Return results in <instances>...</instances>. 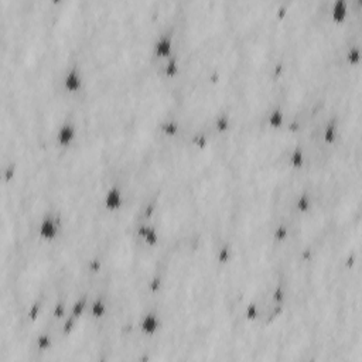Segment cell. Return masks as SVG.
<instances>
[{
  "instance_id": "cell-23",
  "label": "cell",
  "mask_w": 362,
  "mask_h": 362,
  "mask_svg": "<svg viewBox=\"0 0 362 362\" xmlns=\"http://www.w3.org/2000/svg\"><path fill=\"white\" fill-rule=\"evenodd\" d=\"M159 239H160V233H159L157 228H154V227H150V225H149V228H147L146 233H144V236H143L144 243L149 245V246H156V245L159 243Z\"/></svg>"
},
{
  "instance_id": "cell-7",
  "label": "cell",
  "mask_w": 362,
  "mask_h": 362,
  "mask_svg": "<svg viewBox=\"0 0 362 362\" xmlns=\"http://www.w3.org/2000/svg\"><path fill=\"white\" fill-rule=\"evenodd\" d=\"M108 313V304L106 300L103 297H95L91 303H89L88 310L85 313L87 317L95 318V320H100L106 316Z\"/></svg>"
},
{
  "instance_id": "cell-25",
  "label": "cell",
  "mask_w": 362,
  "mask_h": 362,
  "mask_svg": "<svg viewBox=\"0 0 362 362\" xmlns=\"http://www.w3.org/2000/svg\"><path fill=\"white\" fill-rule=\"evenodd\" d=\"M289 235H290V230H289V228L286 227L285 224L276 225L273 233H272V236H273V239L276 242H285L289 238Z\"/></svg>"
},
{
  "instance_id": "cell-22",
  "label": "cell",
  "mask_w": 362,
  "mask_h": 362,
  "mask_svg": "<svg viewBox=\"0 0 362 362\" xmlns=\"http://www.w3.org/2000/svg\"><path fill=\"white\" fill-rule=\"evenodd\" d=\"M162 287H163V276L159 273L153 274L149 279V282H147V290L152 295H156V293H159L162 290Z\"/></svg>"
},
{
  "instance_id": "cell-28",
  "label": "cell",
  "mask_w": 362,
  "mask_h": 362,
  "mask_svg": "<svg viewBox=\"0 0 362 362\" xmlns=\"http://www.w3.org/2000/svg\"><path fill=\"white\" fill-rule=\"evenodd\" d=\"M270 298H272L273 304H282V303H285L286 298L285 287L280 285L274 286L273 290H272V295H270Z\"/></svg>"
},
{
  "instance_id": "cell-16",
  "label": "cell",
  "mask_w": 362,
  "mask_h": 362,
  "mask_svg": "<svg viewBox=\"0 0 362 362\" xmlns=\"http://www.w3.org/2000/svg\"><path fill=\"white\" fill-rule=\"evenodd\" d=\"M180 74V61L177 55L173 53V57L165 61V77L168 79H174Z\"/></svg>"
},
{
  "instance_id": "cell-20",
  "label": "cell",
  "mask_w": 362,
  "mask_h": 362,
  "mask_svg": "<svg viewBox=\"0 0 362 362\" xmlns=\"http://www.w3.org/2000/svg\"><path fill=\"white\" fill-rule=\"evenodd\" d=\"M345 61L352 66H361V47H350L347 51H345Z\"/></svg>"
},
{
  "instance_id": "cell-9",
  "label": "cell",
  "mask_w": 362,
  "mask_h": 362,
  "mask_svg": "<svg viewBox=\"0 0 362 362\" xmlns=\"http://www.w3.org/2000/svg\"><path fill=\"white\" fill-rule=\"evenodd\" d=\"M34 345H35V354L47 352L48 350H51L53 345H54V337L48 331H41V332L37 334V337L34 340ZM35 354H34V357H35Z\"/></svg>"
},
{
  "instance_id": "cell-12",
  "label": "cell",
  "mask_w": 362,
  "mask_h": 362,
  "mask_svg": "<svg viewBox=\"0 0 362 362\" xmlns=\"http://www.w3.org/2000/svg\"><path fill=\"white\" fill-rule=\"evenodd\" d=\"M287 162H289V165L295 170H300L303 168L304 165H306V153L301 147H296L293 149L290 153H289V157H287Z\"/></svg>"
},
{
  "instance_id": "cell-24",
  "label": "cell",
  "mask_w": 362,
  "mask_h": 362,
  "mask_svg": "<svg viewBox=\"0 0 362 362\" xmlns=\"http://www.w3.org/2000/svg\"><path fill=\"white\" fill-rule=\"evenodd\" d=\"M77 327V318L72 316H66L63 321V327H61V337H68L74 332V329ZM60 337V338H61Z\"/></svg>"
},
{
  "instance_id": "cell-21",
  "label": "cell",
  "mask_w": 362,
  "mask_h": 362,
  "mask_svg": "<svg viewBox=\"0 0 362 362\" xmlns=\"http://www.w3.org/2000/svg\"><path fill=\"white\" fill-rule=\"evenodd\" d=\"M41 313H43V303L38 301V300H35V301L32 303V306L29 307V310H27V320H29V323L37 321L40 318V316H41Z\"/></svg>"
},
{
  "instance_id": "cell-2",
  "label": "cell",
  "mask_w": 362,
  "mask_h": 362,
  "mask_svg": "<svg viewBox=\"0 0 362 362\" xmlns=\"http://www.w3.org/2000/svg\"><path fill=\"white\" fill-rule=\"evenodd\" d=\"M103 208L109 212H115V211H119L123 207V202H125V196H123V191L119 186H110L105 196H103Z\"/></svg>"
},
{
  "instance_id": "cell-4",
  "label": "cell",
  "mask_w": 362,
  "mask_h": 362,
  "mask_svg": "<svg viewBox=\"0 0 362 362\" xmlns=\"http://www.w3.org/2000/svg\"><path fill=\"white\" fill-rule=\"evenodd\" d=\"M162 327V320L159 317V314L156 311H147L144 313L139 321V329L140 332L147 335V337H153L157 334V331Z\"/></svg>"
},
{
  "instance_id": "cell-11",
  "label": "cell",
  "mask_w": 362,
  "mask_h": 362,
  "mask_svg": "<svg viewBox=\"0 0 362 362\" xmlns=\"http://www.w3.org/2000/svg\"><path fill=\"white\" fill-rule=\"evenodd\" d=\"M321 137H323V142L326 144H334L337 137H338V121L332 119L326 123L323 133H321Z\"/></svg>"
},
{
  "instance_id": "cell-8",
  "label": "cell",
  "mask_w": 362,
  "mask_h": 362,
  "mask_svg": "<svg viewBox=\"0 0 362 362\" xmlns=\"http://www.w3.org/2000/svg\"><path fill=\"white\" fill-rule=\"evenodd\" d=\"M331 20L334 23H344L348 17V0H334L329 10Z\"/></svg>"
},
{
  "instance_id": "cell-15",
  "label": "cell",
  "mask_w": 362,
  "mask_h": 362,
  "mask_svg": "<svg viewBox=\"0 0 362 362\" xmlns=\"http://www.w3.org/2000/svg\"><path fill=\"white\" fill-rule=\"evenodd\" d=\"M160 132L167 137H174L180 132V122L177 119H165L160 123Z\"/></svg>"
},
{
  "instance_id": "cell-3",
  "label": "cell",
  "mask_w": 362,
  "mask_h": 362,
  "mask_svg": "<svg viewBox=\"0 0 362 362\" xmlns=\"http://www.w3.org/2000/svg\"><path fill=\"white\" fill-rule=\"evenodd\" d=\"M78 131L75 128V125L69 123V122H66L63 123L58 131L55 133V140H57V144L63 149H66V147H71L75 139H77Z\"/></svg>"
},
{
  "instance_id": "cell-17",
  "label": "cell",
  "mask_w": 362,
  "mask_h": 362,
  "mask_svg": "<svg viewBox=\"0 0 362 362\" xmlns=\"http://www.w3.org/2000/svg\"><path fill=\"white\" fill-rule=\"evenodd\" d=\"M243 316H245V318L248 321H251V323L259 320V317H261V307H259V304L256 301H253V300L248 301L246 306L243 307Z\"/></svg>"
},
{
  "instance_id": "cell-6",
  "label": "cell",
  "mask_w": 362,
  "mask_h": 362,
  "mask_svg": "<svg viewBox=\"0 0 362 362\" xmlns=\"http://www.w3.org/2000/svg\"><path fill=\"white\" fill-rule=\"evenodd\" d=\"M154 55L162 60H168L173 57V38L168 34H163L154 43Z\"/></svg>"
},
{
  "instance_id": "cell-29",
  "label": "cell",
  "mask_w": 362,
  "mask_h": 362,
  "mask_svg": "<svg viewBox=\"0 0 362 362\" xmlns=\"http://www.w3.org/2000/svg\"><path fill=\"white\" fill-rule=\"evenodd\" d=\"M156 211H157V205L154 204L153 201H150L142 211V220L143 222H149V221L152 220L154 217V214H156Z\"/></svg>"
},
{
  "instance_id": "cell-10",
  "label": "cell",
  "mask_w": 362,
  "mask_h": 362,
  "mask_svg": "<svg viewBox=\"0 0 362 362\" xmlns=\"http://www.w3.org/2000/svg\"><path fill=\"white\" fill-rule=\"evenodd\" d=\"M88 306H89V300L87 296H79L77 297L74 301H72V304H71V307H69V313H68V316H72V317L81 318L82 316H85V313H87V310H88Z\"/></svg>"
},
{
  "instance_id": "cell-27",
  "label": "cell",
  "mask_w": 362,
  "mask_h": 362,
  "mask_svg": "<svg viewBox=\"0 0 362 362\" xmlns=\"http://www.w3.org/2000/svg\"><path fill=\"white\" fill-rule=\"evenodd\" d=\"M193 144H194L197 149H199V150H204V149L208 147L209 137L204 132L194 133V136H193Z\"/></svg>"
},
{
  "instance_id": "cell-26",
  "label": "cell",
  "mask_w": 362,
  "mask_h": 362,
  "mask_svg": "<svg viewBox=\"0 0 362 362\" xmlns=\"http://www.w3.org/2000/svg\"><path fill=\"white\" fill-rule=\"evenodd\" d=\"M102 269H103V262H102V258L98 256V255L92 256L87 262V270L91 272V273L98 274Z\"/></svg>"
},
{
  "instance_id": "cell-5",
  "label": "cell",
  "mask_w": 362,
  "mask_h": 362,
  "mask_svg": "<svg viewBox=\"0 0 362 362\" xmlns=\"http://www.w3.org/2000/svg\"><path fill=\"white\" fill-rule=\"evenodd\" d=\"M63 87L69 94H77L84 88V77L78 66H71L63 79Z\"/></svg>"
},
{
  "instance_id": "cell-18",
  "label": "cell",
  "mask_w": 362,
  "mask_h": 362,
  "mask_svg": "<svg viewBox=\"0 0 362 362\" xmlns=\"http://www.w3.org/2000/svg\"><path fill=\"white\" fill-rule=\"evenodd\" d=\"M230 128V116L228 113H220L214 121V129L217 133H227Z\"/></svg>"
},
{
  "instance_id": "cell-30",
  "label": "cell",
  "mask_w": 362,
  "mask_h": 362,
  "mask_svg": "<svg viewBox=\"0 0 362 362\" xmlns=\"http://www.w3.org/2000/svg\"><path fill=\"white\" fill-rule=\"evenodd\" d=\"M316 255H318L311 246H304L301 251H300V259L303 261V262H311L314 258H316Z\"/></svg>"
},
{
  "instance_id": "cell-14",
  "label": "cell",
  "mask_w": 362,
  "mask_h": 362,
  "mask_svg": "<svg viewBox=\"0 0 362 362\" xmlns=\"http://www.w3.org/2000/svg\"><path fill=\"white\" fill-rule=\"evenodd\" d=\"M313 207V198L308 193H303L296 198L295 201V208L298 214H308Z\"/></svg>"
},
{
  "instance_id": "cell-19",
  "label": "cell",
  "mask_w": 362,
  "mask_h": 362,
  "mask_svg": "<svg viewBox=\"0 0 362 362\" xmlns=\"http://www.w3.org/2000/svg\"><path fill=\"white\" fill-rule=\"evenodd\" d=\"M232 256H233V251L230 243H222L217 251V262L220 264H227L230 262Z\"/></svg>"
},
{
  "instance_id": "cell-1",
  "label": "cell",
  "mask_w": 362,
  "mask_h": 362,
  "mask_svg": "<svg viewBox=\"0 0 362 362\" xmlns=\"http://www.w3.org/2000/svg\"><path fill=\"white\" fill-rule=\"evenodd\" d=\"M61 233V221L54 214L44 215L37 228V235L45 242L55 241Z\"/></svg>"
},
{
  "instance_id": "cell-13",
  "label": "cell",
  "mask_w": 362,
  "mask_h": 362,
  "mask_svg": "<svg viewBox=\"0 0 362 362\" xmlns=\"http://www.w3.org/2000/svg\"><path fill=\"white\" fill-rule=\"evenodd\" d=\"M266 122H267V126L269 128H272V129H280L286 122L283 109L282 108H273V109L269 112Z\"/></svg>"
}]
</instances>
